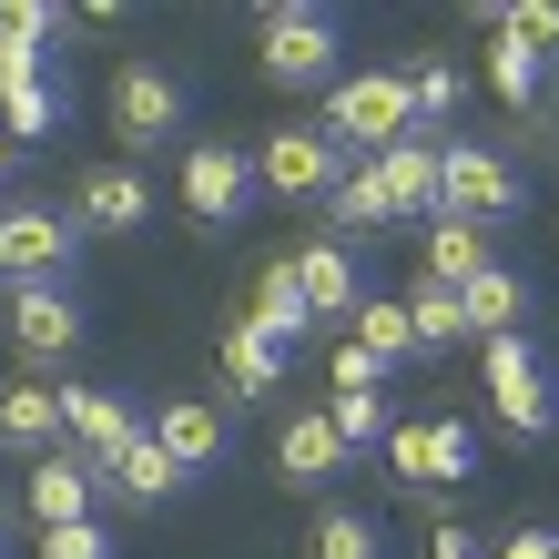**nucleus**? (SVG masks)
Wrapping results in <instances>:
<instances>
[{
  "mask_svg": "<svg viewBox=\"0 0 559 559\" xmlns=\"http://www.w3.org/2000/svg\"><path fill=\"white\" fill-rule=\"evenodd\" d=\"M499 21H509L539 61H559V0H519V11H499Z\"/></svg>",
  "mask_w": 559,
  "mask_h": 559,
  "instance_id": "obj_35",
  "label": "nucleus"
},
{
  "mask_svg": "<svg viewBox=\"0 0 559 559\" xmlns=\"http://www.w3.org/2000/svg\"><path fill=\"white\" fill-rule=\"evenodd\" d=\"M488 559H559V530H509Z\"/></svg>",
  "mask_w": 559,
  "mask_h": 559,
  "instance_id": "obj_37",
  "label": "nucleus"
},
{
  "mask_svg": "<svg viewBox=\"0 0 559 559\" xmlns=\"http://www.w3.org/2000/svg\"><path fill=\"white\" fill-rule=\"evenodd\" d=\"M478 377H488V407H499L509 438H559V377H549V356L530 336H488L478 346Z\"/></svg>",
  "mask_w": 559,
  "mask_h": 559,
  "instance_id": "obj_1",
  "label": "nucleus"
},
{
  "mask_svg": "<svg viewBox=\"0 0 559 559\" xmlns=\"http://www.w3.org/2000/svg\"><path fill=\"white\" fill-rule=\"evenodd\" d=\"M356 346H367L377 367L397 377L407 356H417V316H407V295H367V306H356Z\"/></svg>",
  "mask_w": 559,
  "mask_h": 559,
  "instance_id": "obj_24",
  "label": "nucleus"
},
{
  "mask_svg": "<svg viewBox=\"0 0 559 559\" xmlns=\"http://www.w3.org/2000/svg\"><path fill=\"white\" fill-rule=\"evenodd\" d=\"M245 325H265V336H275L285 356L316 336V306H306V285H295V254H275V265L254 275V306H245Z\"/></svg>",
  "mask_w": 559,
  "mask_h": 559,
  "instance_id": "obj_20",
  "label": "nucleus"
},
{
  "mask_svg": "<svg viewBox=\"0 0 559 559\" xmlns=\"http://www.w3.org/2000/svg\"><path fill=\"white\" fill-rule=\"evenodd\" d=\"M530 204V174L499 153V143H448V214L457 224H499Z\"/></svg>",
  "mask_w": 559,
  "mask_h": 559,
  "instance_id": "obj_8",
  "label": "nucleus"
},
{
  "mask_svg": "<svg viewBox=\"0 0 559 559\" xmlns=\"http://www.w3.org/2000/svg\"><path fill=\"white\" fill-rule=\"evenodd\" d=\"M336 11H265V31H254V61H265L275 92H336Z\"/></svg>",
  "mask_w": 559,
  "mask_h": 559,
  "instance_id": "obj_4",
  "label": "nucleus"
},
{
  "mask_svg": "<svg viewBox=\"0 0 559 559\" xmlns=\"http://www.w3.org/2000/svg\"><path fill=\"white\" fill-rule=\"evenodd\" d=\"M103 468H92L82 448H51V457H31V478H21V509L41 519V530H82L92 509H103Z\"/></svg>",
  "mask_w": 559,
  "mask_h": 559,
  "instance_id": "obj_11",
  "label": "nucleus"
},
{
  "mask_svg": "<svg viewBox=\"0 0 559 559\" xmlns=\"http://www.w3.org/2000/svg\"><path fill=\"white\" fill-rule=\"evenodd\" d=\"M427 457H438V488L478 478V427L468 417H427Z\"/></svg>",
  "mask_w": 559,
  "mask_h": 559,
  "instance_id": "obj_32",
  "label": "nucleus"
},
{
  "mask_svg": "<svg viewBox=\"0 0 559 559\" xmlns=\"http://www.w3.org/2000/svg\"><path fill=\"white\" fill-rule=\"evenodd\" d=\"M325 417H336V438H346V448H377V457H386V438H397V407H386V386H367V397H325Z\"/></svg>",
  "mask_w": 559,
  "mask_h": 559,
  "instance_id": "obj_30",
  "label": "nucleus"
},
{
  "mask_svg": "<svg viewBox=\"0 0 559 559\" xmlns=\"http://www.w3.org/2000/svg\"><path fill=\"white\" fill-rule=\"evenodd\" d=\"M427 559H488V549H478V530H457V519H448V530L427 539Z\"/></svg>",
  "mask_w": 559,
  "mask_h": 559,
  "instance_id": "obj_38",
  "label": "nucleus"
},
{
  "mask_svg": "<svg viewBox=\"0 0 559 559\" xmlns=\"http://www.w3.org/2000/svg\"><path fill=\"white\" fill-rule=\"evenodd\" d=\"M0 559H11V530H0Z\"/></svg>",
  "mask_w": 559,
  "mask_h": 559,
  "instance_id": "obj_40",
  "label": "nucleus"
},
{
  "mask_svg": "<svg viewBox=\"0 0 559 559\" xmlns=\"http://www.w3.org/2000/svg\"><path fill=\"white\" fill-rule=\"evenodd\" d=\"M72 254H82V214H51V204H11L0 214V285L72 275Z\"/></svg>",
  "mask_w": 559,
  "mask_h": 559,
  "instance_id": "obj_7",
  "label": "nucleus"
},
{
  "mask_svg": "<svg viewBox=\"0 0 559 559\" xmlns=\"http://www.w3.org/2000/svg\"><path fill=\"white\" fill-rule=\"evenodd\" d=\"M346 143L325 133V122H285V133H265L254 143V183L275 193V204H325V193L346 183Z\"/></svg>",
  "mask_w": 559,
  "mask_h": 559,
  "instance_id": "obj_3",
  "label": "nucleus"
},
{
  "mask_svg": "<svg viewBox=\"0 0 559 559\" xmlns=\"http://www.w3.org/2000/svg\"><path fill=\"white\" fill-rule=\"evenodd\" d=\"M346 457H356V448L336 438V417H325V407H306V417H285V427H275V478H285V488H306V499L346 478Z\"/></svg>",
  "mask_w": 559,
  "mask_h": 559,
  "instance_id": "obj_12",
  "label": "nucleus"
},
{
  "mask_svg": "<svg viewBox=\"0 0 559 559\" xmlns=\"http://www.w3.org/2000/svg\"><path fill=\"white\" fill-rule=\"evenodd\" d=\"M153 438L174 448L193 478H204L214 457H224V407H214V397H174V407H153Z\"/></svg>",
  "mask_w": 559,
  "mask_h": 559,
  "instance_id": "obj_21",
  "label": "nucleus"
},
{
  "mask_svg": "<svg viewBox=\"0 0 559 559\" xmlns=\"http://www.w3.org/2000/svg\"><path fill=\"white\" fill-rule=\"evenodd\" d=\"M407 103H417V133L448 143L457 103H468V72H457V61H407Z\"/></svg>",
  "mask_w": 559,
  "mask_h": 559,
  "instance_id": "obj_27",
  "label": "nucleus"
},
{
  "mask_svg": "<svg viewBox=\"0 0 559 559\" xmlns=\"http://www.w3.org/2000/svg\"><path fill=\"white\" fill-rule=\"evenodd\" d=\"M11 163H21V143H11V133H0V183H11Z\"/></svg>",
  "mask_w": 559,
  "mask_h": 559,
  "instance_id": "obj_39",
  "label": "nucleus"
},
{
  "mask_svg": "<svg viewBox=\"0 0 559 559\" xmlns=\"http://www.w3.org/2000/svg\"><path fill=\"white\" fill-rule=\"evenodd\" d=\"M478 31H488V41H478V72H488V92H499L509 112H539V103H549V61H539L530 41H519V31H509L499 11H478Z\"/></svg>",
  "mask_w": 559,
  "mask_h": 559,
  "instance_id": "obj_15",
  "label": "nucleus"
},
{
  "mask_svg": "<svg viewBox=\"0 0 559 559\" xmlns=\"http://www.w3.org/2000/svg\"><path fill=\"white\" fill-rule=\"evenodd\" d=\"M377 519H356V509H325L316 530H306V559H377Z\"/></svg>",
  "mask_w": 559,
  "mask_h": 559,
  "instance_id": "obj_31",
  "label": "nucleus"
},
{
  "mask_svg": "<svg viewBox=\"0 0 559 559\" xmlns=\"http://www.w3.org/2000/svg\"><path fill=\"white\" fill-rule=\"evenodd\" d=\"M367 386H386V367H377V356L346 336L336 356H325V397H367Z\"/></svg>",
  "mask_w": 559,
  "mask_h": 559,
  "instance_id": "obj_34",
  "label": "nucleus"
},
{
  "mask_svg": "<svg viewBox=\"0 0 559 559\" xmlns=\"http://www.w3.org/2000/svg\"><path fill=\"white\" fill-rule=\"evenodd\" d=\"M0 325H11L21 367H61V356L82 346V295L61 285V275H31V285H11V306H0Z\"/></svg>",
  "mask_w": 559,
  "mask_h": 559,
  "instance_id": "obj_6",
  "label": "nucleus"
},
{
  "mask_svg": "<svg viewBox=\"0 0 559 559\" xmlns=\"http://www.w3.org/2000/svg\"><path fill=\"white\" fill-rule=\"evenodd\" d=\"M325 224H336V245H367L397 224V204H386V183H377V163H346V183L325 193Z\"/></svg>",
  "mask_w": 559,
  "mask_h": 559,
  "instance_id": "obj_22",
  "label": "nucleus"
},
{
  "mask_svg": "<svg viewBox=\"0 0 559 559\" xmlns=\"http://www.w3.org/2000/svg\"><path fill=\"white\" fill-rule=\"evenodd\" d=\"M41 559H112V530L82 519V530H41Z\"/></svg>",
  "mask_w": 559,
  "mask_h": 559,
  "instance_id": "obj_36",
  "label": "nucleus"
},
{
  "mask_svg": "<svg viewBox=\"0 0 559 559\" xmlns=\"http://www.w3.org/2000/svg\"><path fill=\"white\" fill-rule=\"evenodd\" d=\"M325 133H336L356 163H367V153H386V143H407L417 133V103H407V72H346L336 92H325Z\"/></svg>",
  "mask_w": 559,
  "mask_h": 559,
  "instance_id": "obj_2",
  "label": "nucleus"
},
{
  "mask_svg": "<svg viewBox=\"0 0 559 559\" xmlns=\"http://www.w3.org/2000/svg\"><path fill=\"white\" fill-rule=\"evenodd\" d=\"M367 163H377L397 224H438V214H448V143H438V133H407V143H386V153H367Z\"/></svg>",
  "mask_w": 559,
  "mask_h": 559,
  "instance_id": "obj_10",
  "label": "nucleus"
},
{
  "mask_svg": "<svg viewBox=\"0 0 559 559\" xmlns=\"http://www.w3.org/2000/svg\"><path fill=\"white\" fill-rule=\"evenodd\" d=\"M254 193H265V183H254L245 143H193L183 153V214L204 224V235H235V224L254 214Z\"/></svg>",
  "mask_w": 559,
  "mask_h": 559,
  "instance_id": "obj_5",
  "label": "nucleus"
},
{
  "mask_svg": "<svg viewBox=\"0 0 559 559\" xmlns=\"http://www.w3.org/2000/svg\"><path fill=\"white\" fill-rule=\"evenodd\" d=\"M61 31H72V21H61V11H41V0H0V61H31V51L51 61V41H61Z\"/></svg>",
  "mask_w": 559,
  "mask_h": 559,
  "instance_id": "obj_29",
  "label": "nucleus"
},
{
  "mask_svg": "<svg viewBox=\"0 0 559 559\" xmlns=\"http://www.w3.org/2000/svg\"><path fill=\"white\" fill-rule=\"evenodd\" d=\"M174 133H183V82L163 72V61H122V72H112V143L153 153Z\"/></svg>",
  "mask_w": 559,
  "mask_h": 559,
  "instance_id": "obj_9",
  "label": "nucleus"
},
{
  "mask_svg": "<svg viewBox=\"0 0 559 559\" xmlns=\"http://www.w3.org/2000/svg\"><path fill=\"white\" fill-rule=\"evenodd\" d=\"M61 438H72L61 386H41V377H11V386H0V448H11V457H51Z\"/></svg>",
  "mask_w": 559,
  "mask_h": 559,
  "instance_id": "obj_16",
  "label": "nucleus"
},
{
  "mask_svg": "<svg viewBox=\"0 0 559 559\" xmlns=\"http://www.w3.org/2000/svg\"><path fill=\"white\" fill-rule=\"evenodd\" d=\"M386 478L438 488V457H427V417H397V438H386Z\"/></svg>",
  "mask_w": 559,
  "mask_h": 559,
  "instance_id": "obj_33",
  "label": "nucleus"
},
{
  "mask_svg": "<svg viewBox=\"0 0 559 559\" xmlns=\"http://www.w3.org/2000/svg\"><path fill=\"white\" fill-rule=\"evenodd\" d=\"M224 377H235V397H265V386L285 377V346L265 336V325L235 316V325H224Z\"/></svg>",
  "mask_w": 559,
  "mask_h": 559,
  "instance_id": "obj_26",
  "label": "nucleus"
},
{
  "mask_svg": "<svg viewBox=\"0 0 559 559\" xmlns=\"http://www.w3.org/2000/svg\"><path fill=\"white\" fill-rule=\"evenodd\" d=\"M103 478H112V488H122L133 509H163V499H183V488H193V468H183V457H174V448L153 438V427H143V438H133V448L112 457Z\"/></svg>",
  "mask_w": 559,
  "mask_h": 559,
  "instance_id": "obj_19",
  "label": "nucleus"
},
{
  "mask_svg": "<svg viewBox=\"0 0 559 559\" xmlns=\"http://www.w3.org/2000/svg\"><path fill=\"white\" fill-rule=\"evenodd\" d=\"M61 417H72V448L92 457V468H112V457H122V448L143 438V417L122 407L112 386H61Z\"/></svg>",
  "mask_w": 559,
  "mask_h": 559,
  "instance_id": "obj_18",
  "label": "nucleus"
},
{
  "mask_svg": "<svg viewBox=\"0 0 559 559\" xmlns=\"http://www.w3.org/2000/svg\"><path fill=\"white\" fill-rule=\"evenodd\" d=\"M61 112H72V92L51 82V61H41V51H31V61H0V133H11V143L61 133Z\"/></svg>",
  "mask_w": 559,
  "mask_h": 559,
  "instance_id": "obj_14",
  "label": "nucleus"
},
{
  "mask_svg": "<svg viewBox=\"0 0 559 559\" xmlns=\"http://www.w3.org/2000/svg\"><path fill=\"white\" fill-rule=\"evenodd\" d=\"M488 265H499V254H488V224H457V214H438V224H427V275H438V285H457V295H468Z\"/></svg>",
  "mask_w": 559,
  "mask_h": 559,
  "instance_id": "obj_23",
  "label": "nucleus"
},
{
  "mask_svg": "<svg viewBox=\"0 0 559 559\" xmlns=\"http://www.w3.org/2000/svg\"><path fill=\"white\" fill-rule=\"evenodd\" d=\"M295 285H306L316 325H325V316H356V306H367V265H356V245H336V235L295 245Z\"/></svg>",
  "mask_w": 559,
  "mask_h": 559,
  "instance_id": "obj_17",
  "label": "nucleus"
},
{
  "mask_svg": "<svg viewBox=\"0 0 559 559\" xmlns=\"http://www.w3.org/2000/svg\"><path fill=\"white\" fill-rule=\"evenodd\" d=\"M457 306H468V336L488 346V336H519V316H530V285H519L509 265H488L468 295H457Z\"/></svg>",
  "mask_w": 559,
  "mask_h": 559,
  "instance_id": "obj_25",
  "label": "nucleus"
},
{
  "mask_svg": "<svg viewBox=\"0 0 559 559\" xmlns=\"http://www.w3.org/2000/svg\"><path fill=\"white\" fill-rule=\"evenodd\" d=\"M407 316H417V356H438V346H468V306H457V285L417 275V285H407Z\"/></svg>",
  "mask_w": 559,
  "mask_h": 559,
  "instance_id": "obj_28",
  "label": "nucleus"
},
{
  "mask_svg": "<svg viewBox=\"0 0 559 559\" xmlns=\"http://www.w3.org/2000/svg\"><path fill=\"white\" fill-rule=\"evenodd\" d=\"M72 214H82V235H143L153 224V183L133 174V163H92V174L72 183Z\"/></svg>",
  "mask_w": 559,
  "mask_h": 559,
  "instance_id": "obj_13",
  "label": "nucleus"
}]
</instances>
